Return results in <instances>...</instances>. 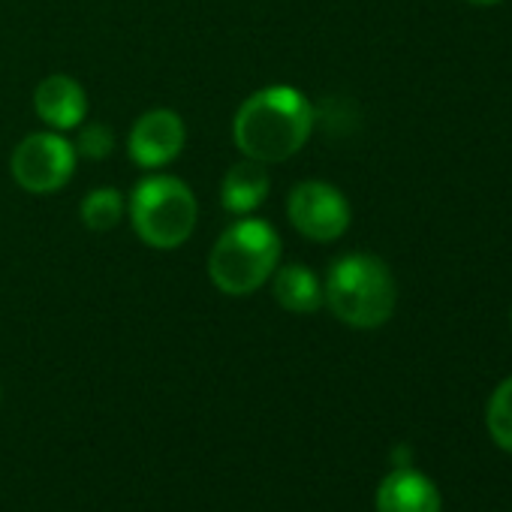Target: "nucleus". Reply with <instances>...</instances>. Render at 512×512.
Returning a JSON list of instances; mask_svg holds the SVG:
<instances>
[{
    "label": "nucleus",
    "mask_w": 512,
    "mask_h": 512,
    "mask_svg": "<svg viewBox=\"0 0 512 512\" xmlns=\"http://www.w3.org/2000/svg\"><path fill=\"white\" fill-rule=\"evenodd\" d=\"M317 124L311 100L293 85H269L250 94L232 118V142L241 157L263 166L296 157Z\"/></svg>",
    "instance_id": "f257e3e1"
},
{
    "label": "nucleus",
    "mask_w": 512,
    "mask_h": 512,
    "mask_svg": "<svg viewBox=\"0 0 512 512\" xmlns=\"http://www.w3.org/2000/svg\"><path fill=\"white\" fill-rule=\"evenodd\" d=\"M281 235L263 217H238L214 241L208 253V278L223 296L241 299L263 290L281 266Z\"/></svg>",
    "instance_id": "f03ea898"
},
{
    "label": "nucleus",
    "mask_w": 512,
    "mask_h": 512,
    "mask_svg": "<svg viewBox=\"0 0 512 512\" xmlns=\"http://www.w3.org/2000/svg\"><path fill=\"white\" fill-rule=\"evenodd\" d=\"M323 305L350 329H380L398 305L395 275L374 253H344L329 266Z\"/></svg>",
    "instance_id": "7ed1b4c3"
},
{
    "label": "nucleus",
    "mask_w": 512,
    "mask_h": 512,
    "mask_svg": "<svg viewBox=\"0 0 512 512\" xmlns=\"http://www.w3.org/2000/svg\"><path fill=\"white\" fill-rule=\"evenodd\" d=\"M127 214L142 244L154 250H178L196 229L199 205L181 178L151 172L133 187Z\"/></svg>",
    "instance_id": "20e7f679"
},
{
    "label": "nucleus",
    "mask_w": 512,
    "mask_h": 512,
    "mask_svg": "<svg viewBox=\"0 0 512 512\" xmlns=\"http://www.w3.org/2000/svg\"><path fill=\"white\" fill-rule=\"evenodd\" d=\"M76 148L64 133L40 130L25 136L10 157V172L16 184L34 196L58 193L70 184L76 172Z\"/></svg>",
    "instance_id": "39448f33"
},
{
    "label": "nucleus",
    "mask_w": 512,
    "mask_h": 512,
    "mask_svg": "<svg viewBox=\"0 0 512 512\" xmlns=\"http://www.w3.org/2000/svg\"><path fill=\"white\" fill-rule=\"evenodd\" d=\"M287 220L311 241H338L353 220L347 196L329 181H299L287 196Z\"/></svg>",
    "instance_id": "423d86ee"
},
{
    "label": "nucleus",
    "mask_w": 512,
    "mask_h": 512,
    "mask_svg": "<svg viewBox=\"0 0 512 512\" xmlns=\"http://www.w3.org/2000/svg\"><path fill=\"white\" fill-rule=\"evenodd\" d=\"M184 142H187V127L181 115L172 109H151L139 115L136 124L130 127L127 154L139 169L157 172L181 157Z\"/></svg>",
    "instance_id": "0eeeda50"
},
{
    "label": "nucleus",
    "mask_w": 512,
    "mask_h": 512,
    "mask_svg": "<svg viewBox=\"0 0 512 512\" xmlns=\"http://www.w3.org/2000/svg\"><path fill=\"white\" fill-rule=\"evenodd\" d=\"M34 112L49 130L70 133L79 124H85V115H88L85 88L67 73L46 76L34 91Z\"/></svg>",
    "instance_id": "6e6552de"
},
{
    "label": "nucleus",
    "mask_w": 512,
    "mask_h": 512,
    "mask_svg": "<svg viewBox=\"0 0 512 512\" xmlns=\"http://www.w3.org/2000/svg\"><path fill=\"white\" fill-rule=\"evenodd\" d=\"M377 512H440V491L437 485L413 470V467H395L386 473V479L377 488Z\"/></svg>",
    "instance_id": "1a4fd4ad"
},
{
    "label": "nucleus",
    "mask_w": 512,
    "mask_h": 512,
    "mask_svg": "<svg viewBox=\"0 0 512 512\" xmlns=\"http://www.w3.org/2000/svg\"><path fill=\"white\" fill-rule=\"evenodd\" d=\"M269 190H272L269 166L244 157L241 163L229 166V172L223 175V181H220V205L232 217H247L266 202Z\"/></svg>",
    "instance_id": "9d476101"
},
{
    "label": "nucleus",
    "mask_w": 512,
    "mask_h": 512,
    "mask_svg": "<svg viewBox=\"0 0 512 512\" xmlns=\"http://www.w3.org/2000/svg\"><path fill=\"white\" fill-rule=\"evenodd\" d=\"M272 296L284 311L308 317L323 308V281L305 263H287L272 275Z\"/></svg>",
    "instance_id": "9b49d317"
},
{
    "label": "nucleus",
    "mask_w": 512,
    "mask_h": 512,
    "mask_svg": "<svg viewBox=\"0 0 512 512\" xmlns=\"http://www.w3.org/2000/svg\"><path fill=\"white\" fill-rule=\"evenodd\" d=\"M124 193L118 187H94L79 205V217L91 232H109L124 217Z\"/></svg>",
    "instance_id": "f8f14e48"
},
{
    "label": "nucleus",
    "mask_w": 512,
    "mask_h": 512,
    "mask_svg": "<svg viewBox=\"0 0 512 512\" xmlns=\"http://www.w3.org/2000/svg\"><path fill=\"white\" fill-rule=\"evenodd\" d=\"M485 425H488L491 440L503 452L512 455V377H506L491 392V401H488V410H485Z\"/></svg>",
    "instance_id": "ddd939ff"
},
{
    "label": "nucleus",
    "mask_w": 512,
    "mask_h": 512,
    "mask_svg": "<svg viewBox=\"0 0 512 512\" xmlns=\"http://www.w3.org/2000/svg\"><path fill=\"white\" fill-rule=\"evenodd\" d=\"M76 157H85V160H106L112 157L115 151V130L109 124H79L76 127Z\"/></svg>",
    "instance_id": "4468645a"
},
{
    "label": "nucleus",
    "mask_w": 512,
    "mask_h": 512,
    "mask_svg": "<svg viewBox=\"0 0 512 512\" xmlns=\"http://www.w3.org/2000/svg\"><path fill=\"white\" fill-rule=\"evenodd\" d=\"M392 461H395V467H410L407 461H410V449L407 446H398L395 452H392Z\"/></svg>",
    "instance_id": "2eb2a0df"
},
{
    "label": "nucleus",
    "mask_w": 512,
    "mask_h": 512,
    "mask_svg": "<svg viewBox=\"0 0 512 512\" xmlns=\"http://www.w3.org/2000/svg\"><path fill=\"white\" fill-rule=\"evenodd\" d=\"M467 4H473V7H494V4H500V0H467Z\"/></svg>",
    "instance_id": "dca6fc26"
},
{
    "label": "nucleus",
    "mask_w": 512,
    "mask_h": 512,
    "mask_svg": "<svg viewBox=\"0 0 512 512\" xmlns=\"http://www.w3.org/2000/svg\"><path fill=\"white\" fill-rule=\"evenodd\" d=\"M509 320H512V314H509Z\"/></svg>",
    "instance_id": "f3484780"
}]
</instances>
